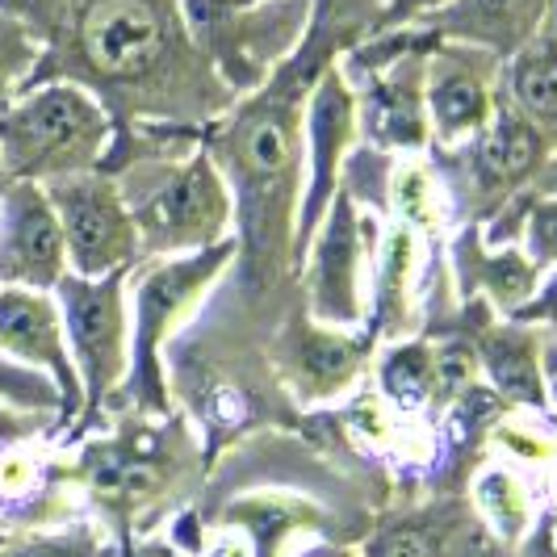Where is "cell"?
<instances>
[{"label":"cell","mask_w":557,"mask_h":557,"mask_svg":"<svg viewBox=\"0 0 557 557\" xmlns=\"http://www.w3.org/2000/svg\"><path fill=\"white\" fill-rule=\"evenodd\" d=\"M42 55H47L42 34L29 26L26 17L0 9V113L34 84Z\"/></svg>","instance_id":"cell-20"},{"label":"cell","mask_w":557,"mask_h":557,"mask_svg":"<svg viewBox=\"0 0 557 557\" xmlns=\"http://www.w3.org/2000/svg\"><path fill=\"white\" fill-rule=\"evenodd\" d=\"M445 4H453V0H391V9L373 22V34H391V29L416 26L419 17H428V13L445 9Z\"/></svg>","instance_id":"cell-28"},{"label":"cell","mask_w":557,"mask_h":557,"mask_svg":"<svg viewBox=\"0 0 557 557\" xmlns=\"http://www.w3.org/2000/svg\"><path fill=\"white\" fill-rule=\"evenodd\" d=\"M478 277H482V289L491 294V302L511 319L516 310H524L532 302L545 273L516 244H503V248L478 251Z\"/></svg>","instance_id":"cell-19"},{"label":"cell","mask_w":557,"mask_h":557,"mask_svg":"<svg viewBox=\"0 0 557 557\" xmlns=\"http://www.w3.org/2000/svg\"><path fill=\"white\" fill-rule=\"evenodd\" d=\"M63 226L67 269L76 277L126 273L139 260V226L110 172H76L42 185Z\"/></svg>","instance_id":"cell-4"},{"label":"cell","mask_w":557,"mask_h":557,"mask_svg":"<svg viewBox=\"0 0 557 557\" xmlns=\"http://www.w3.org/2000/svg\"><path fill=\"white\" fill-rule=\"evenodd\" d=\"M382 382L394 407L403 411H423L428 398L441 394V369H436V348L428 344H403L394 348L382 364Z\"/></svg>","instance_id":"cell-21"},{"label":"cell","mask_w":557,"mask_h":557,"mask_svg":"<svg viewBox=\"0 0 557 557\" xmlns=\"http://www.w3.org/2000/svg\"><path fill=\"white\" fill-rule=\"evenodd\" d=\"M541 377H545V398L557 403V339L541 344Z\"/></svg>","instance_id":"cell-29"},{"label":"cell","mask_w":557,"mask_h":557,"mask_svg":"<svg viewBox=\"0 0 557 557\" xmlns=\"http://www.w3.org/2000/svg\"><path fill=\"white\" fill-rule=\"evenodd\" d=\"M110 135L97 92L72 81L38 84L0 113V164L13 181L47 185L92 172L110 151Z\"/></svg>","instance_id":"cell-2"},{"label":"cell","mask_w":557,"mask_h":557,"mask_svg":"<svg viewBox=\"0 0 557 557\" xmlns=\"http://www.w3.org/2000/svg\"><path fill=\"white\" fill-rule=\"evenodd\" d=\"M536 194H549L557 197V156H549V164L541 168V176H536V185H532Z\"/></svg>","instance_id":"cell-30"},{"label":"cell","mask_w":557,"mask_h":557,"mask_svg":"<svg viewBox=\"0 0 557 557\" xmlns=\"http://www.w3.org/2000/svg\"><path fill=\"white\" fill-rule=\"evenodd\" d=\"M391 197H394V210L403 214V223L411 231H436L441 223V197L432 189V176L428 168L419 160H407L391 176Z\"/></svg>","instance_id":"cell-24"},{"label":"cell","mask_w":557,"mask_h":557,"mask_svg":"<svg viewBox=\"0 0 557 557\" xmlns=\"http://www.w3.org/2000/svg\"><path fill=\"white\" fill-rule=\"evenodd\" d=\"M231 251H235V239H223V244L201 251H185V256H168L160 264H151V273L139 281V294H135L139 319H135V332H131V348H135L131 386L147 407L164 403L160 352H164L168 335L181 327V319L197 307V298L210 289V281L223 273Z\"/></svg>","instance_id":"cell-6"},{"label":"cell","mask_w":557,"mask_h":557,"mask_svg":"<svg viewBox=\"0 0 557 557\" xmlns=\"http://www.w3.org/2000/svg\"><path fill=\"white\" fill-rule=\"evenodd\" d=\"M9 185H13V176H9V172H4V164H0V197L9 194Z\"/></svg>","instance_id":"cell-32"},{"label":"cell","mask_w":557,"mask_h":557,"mask_svg":"<svg viewBox=\"0 0 557 557\" xmlns=\"http://www.w3.org/2000/svg\"><path fill=\"white\" fill-rule=\"evenodd\" d=\"M478 364L486 369L491 386L520 403V407H545V377H541V339L524 323L507 327H482L478 339Z\"/></svg>","instance_id":"cell-16"},{"label":"cell","mask_w":557,"mask_h":557,"mask_svg":"<svg viewBox=\"0 0 557 557\" xmlns=\"http://www.w3.org/2000/svg\"><path fill=\"white\" fill-rule=\"evenodd\" d=\"M549 0H453L416 26L441 42H466L495 59H511L541 34Z\"/></svg>","instance_id":"cell-14"},{"label":"cell","mask_w":557,"mask_h":557,"mask_svg":"<svg viewBox=\"0 0 557 557\" xmlns=\"http://www.w3.org/2000/svg\"><path fill=\"white\" fill-rule=\"evenodd\" d=\"M231 4H239V9H256V4H273V0H231Z\"/></svg>","instance_id":"cell-33"},{"label":"cell","mask_w":557,"mask_h":557,"mask_svg":"<svg viewBox=\"0 0 557 557\" xmlns=\"http://www.w3.org/2000/svg\"><path fill=\"white\" fill-rule=\"evenodd\" d=\"M495 101H499V59L466 42L432 38L423 72V110L432 139L441 147L474 143L491 126Z\"/></svg>","instance_id":"cell-7"},{"label":"cell","mask_w":557,"mask_h":557,"mask_svg":"<svg viewBox=\"0 0 557 557\" xmlns=\"http://www.w3.org/2000/svg\"><path fill=\"white\" fill-rule=\"evenodd\" d=\"M482 557H495V554H482Z\"/></svg>","instance_id":"cell-35"},{"label":"cell","mask_w":557,"mask_h":557,"mask_svg":"<svg viewBox=\"0 0 557 557\" xmlns=\"http://www.w3.org/2000/svg\"><path fill=\"white\" fill-rule=\"evenodd\" d=\"M357 369H361V344L344 339V332L307 327L294 339V377L314 398L339 391Z\"/></svg>","instance_id":"cell-18"},{"label":"cell","mask_w":557,"mask_h":557,"mask_svg":"<svg viewBox=\"0 0 557 557\" xmlns=\"http://www.w3.org/2000/svg\"><path fill=\"white\" fill-rule=\"evenodd\" d=\"M511 323H524V327H557V269L541 281V289L532 294L529 307L511 314Z\"/></svg>","instance_id":"cell-27"},{"label":"cell","mask_w":557,"mask_h":557,"mask_svg":"<svg viewBox=\"0 0 557 557\" xmlns=\"http://www.w3.org/2000/svg\"><path fill=\"white\" fill-rule=\"evenodd\" d=\"M126 273L110 277H67L55 285V307L63 319L67 357L81 377V394L97 407L122 386L131 373V327H126V302H122Z\"/></svg>","instance_id":"cell-5"},{"label":"cell","mask_w":557,"mask_h":557,"mask_svg":"<svg viewBox=\"0 0 557 557\" xmlns=\"http://www.w3.org/2000/svg\"><path fill=\"white\" fill-rule=\"evenodd\" d=\"M67 273V244L47 189L13 181L0 197V285L51 294Z\"/></svg>","instance_id":"cell-8"},{"label":"cell","mask_w":557,"mask_h":557,"mask_svg":"<svg viewBox=\"0 0 557 557\" xmlns=\"http://www.w3.org/2000/svg\"><path fill=\"white\" fill-rule=\"evenodd\" d=\"M0 557H92V536L84 529L38 532V536H22V541H4Z\"/></svg>","instance_id":"cell-26"},{"label":"cell","mask_w":557,"mask_h":557,"mask_svg":"<svg viewBox=\"0 0 557 557\" xmlns=\"http://www.w3.org/2000/svg\"><path fill=\"white\" fill-rule=\"evenodd\" d=\"M503 97L524 113L545 139L554 143L557 139V42L536 34L529 47H520L516 55L507 59Z\"/></svg>","instance_id":"cell-17"},{"label":"cell","mask_w":557,"mask_h":557,"mask_svg":"<svg viewBox=\"0 0 557 557\" xmlns=\"http://www.w3.org/2000/svg\"><path fill=\"white\" fill-rule=\"evenodd\" d=\"M4 541H9V536H4V532H0V549H4Z\"/></svg>","instance_id":"cell-34"},{"label":"cell","mask_w":557,"mask_h":557,"mask_svg":"<svg viewBox=\"0 0 557 557\" xmlns=\"http://www.w3.org/2000/svg\"><path fill=\"white\" fill-rule=\"evenodd\" d=\"M369 557H448V536L436 524H394L369 541Z\"/></svg>","instance_id":"cell-25"},{"label":"cell","mask_w":557,"mask_h":557,"mask_svg":"<svg viewBox=\"0 0 557 557\" xmlns=\"http://www.w3.org/2000/svg\"><path fill=\"white\" fill-rule=\"evenodd\" d=\"M226 151L235 160V172L244 176L248 194L260 189H285V181H294V151H298V122L289 106H269L264 97H256L248 110L231 122Z\"/></svg>","instance_id":"cell-15"},{"label":"cell","mask_w":557,"mask_h":557,"mask_svg":"<svg viewBox=\"0 0 557 557\" xmlns=\"http://www.w3.org/2000/svg\"><path fill=\"white\" fill-rule=\"evenodd\" d=\"M432 38H423V47L411 42L398 59H391L357 97V122L377 147H398V151H416L432 139L428 131V110H423V72H428V47Z\"/></svg>","instance_id":"cell-12"},{"label":"cell","mask_w":557,"mask_h":557,"mask_svg":"<svg viewBox=\"0 0 557 557\" xmlns=\"http://www.w3.org/2000/svg\"><path fill=\"white\" fill-rule=\"evenodd\" d=\"M470 147H474L470 151V185H474V197L486 210L529 194L536 176H541V168L554 156V143L503 97V88L491 126Z\"/></svg>","instance_id":"cell-11"},{"label":"cell","mask_w":557,"mask_h":557,"mask_svg":"<svg viewBox=\"0 0 557 557\" xmlns=\"http://www.w3.org/2000/svg\"><path fill=\"white\" fill-rule=\"evenodd\" d=\"M0 352L34 364V369H47L67 407H76L84 398L81 377H76L72 357H67L63 319H59V307L47 294L0 285Z\"/></svg>","instance_id":"cell-13"},{"label":"cell","mask_w":557,"mask_h":557,"mask_svg":"<svg viewBox=\"0 0 557 557\" xmlns=\"http://www.w3.org/2000/svg\"><path fill=\"white\" fill-rule=\"evenodd\" d=\"M314 235V260L307 269L310 314L319 327L352 332L364 319V239L357 219V197L335 194L327 219Z\"/></svg>","instance_id":"cell-10"},{"label":"cell","mask_w":557,"mask_h":557,"mask_svg":"<svg viewBox=\"0 0 557 557\" xmlns=\"http://www.w3.org/2000/svg\"><path fill=\"white\" fill-rule=\"evenodd\" d=\"M117 189L139 226L143 251L151 256H185L223 244V231L235 210L226 176L206 151H164L131 160V172L117 181Z\"/></svg>","instance_id":"cell-3"},{"label":"cell","mask_w":557,"mask_h":557,"mask_svg":"<svg viewBox=\"0 0 557 557\" xmlns=\"http://www.w3.org/2000/svg\"><path fill=\"white\" fill-rule=\"evenodd\" d=\"M72 34L76 47L67 59H76L84 81L113 97H131V106H143V97H168V113H185L172 76L226 92L223 84H206L210 59L194 55L189 22H181L172 0H76Z\"/></svg>","instance_id":"cell-1"},{"label":"cell","mask_w":557,"mask_h":557,"mask_svg":"<svg viewBox=\"0 0 557 557\" xmlns=\"http://www.w3.org/2000/svg\"><path fill=\"white\" fill-rule=\"evenodd\" d=\"M307 139H310V172L307 189H302V210H298V239H294V256L314 244L319 226L327 219L335 201V181H339V164L348 156V147L357 143V97L344 81L339 67H327L323 81L314 84L307 101Z\"/></svg>","instance_id":"cell-9"},{"label":"cell","mask_w":557,"mask_h":557,"mask_svg":"<svg viewBox=\"0 0 557 557\" xmlns=\"http://www.w3.org/2000/svg\"><path fill=\"white\" fill-rule=\"evenodd\" d=\"M478 507L486 511L491 529L499 532L503 541H516L529 529V491L507 470H491L478 478Z\"/></svg>","instance_id":"cell-23"},{"label":"cell","mask_w":557,"mask_h":557,"mask_svg":"<svg viewBox=\"0 0 557 557\" xmlns=\"http://www.w3.org/2000/svg\"><path fill=\"white\" fill-rule=\"evenodd\" d=\"M541 38H549V42H557V0H549V4H545V22H541Z\"/></svg>","instance_id":"cell-31"},{"label":"cell","mask_w":557,"mask_h":557,"mask_svg":"<svg viewBox=\"0 0 557 557\" xmlns=\"http://www.w3.org/2000/svg\"><path fill=\"white\" fill-rule=\"evenodd\" d=\"M511 210L520 214V223L507 244H516L541 273L557 269V197L529 189L511 201Z\"/></svg>","instance_id":"cell-22"}]
</instances>
